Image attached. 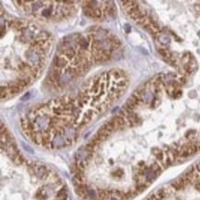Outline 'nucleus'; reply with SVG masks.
<instances>
[{
	"label": "nucleus",
	"instance_id": "nucleus-1",
	"mask_svg": "<svg viewBox=\"0 0 200 200\" xmlns=\"http://www.w3.org/2000/svg\"><path fill=\"white\" fill-rule=\"evenodd\" d=\"M27 171V188L21 190L9 186L6 200H68L66 186L45 165L28 161Z\"/></svg>",
	"mask_w": 200,
	"mask_h": 200
},
{
	"label": "nucleus",
	"instance_id": "nucleus-2",
	"mask_svg": "<svg viewBox=\"0 0 200 200\" xmlns=\"http://www.w3.org/2000/svg\"><path fill=\"white\" fill-rule=\"evenodd\" d=\"M146 200H200V161Z\"/></svg>",
	"mask_w": 200,
	"mask_h": 200
},
{
	"label": "nucleus",
	"instance_id": "nucleus-3",
	"mask_svg": "<svg viewBox=\"0 0 200 200\" xmlns=\"http://www.w3.org/2000/svg\"><path fill=\"white\" fill-rule=\"evenodd\" d=\"M68 59H66L65 56L63 55H59V56H55L54 59V68H58V69H62L66 66V64H68Z\"/></svg>",
	"mask_w": 200,
	"mask_h": 200
},
{
	"label": "nucleus",
	"instance_id": "nucleus-4",
	"mask_svg": "<svg viewBox=\"0 0 200 200\" xmlns=\"http://www.w3.org/2000/svg\"><path fill=\"white\" fill-rule=\"evenodd\" d=\"M29 98H30V93H27V94H25V95H24L23 97L21 98V100H22V101H24L25 99H27V100H28Z\"/></svg>",
	"mask_w": 200,
	"mask_h": 200
}]
</instances>
